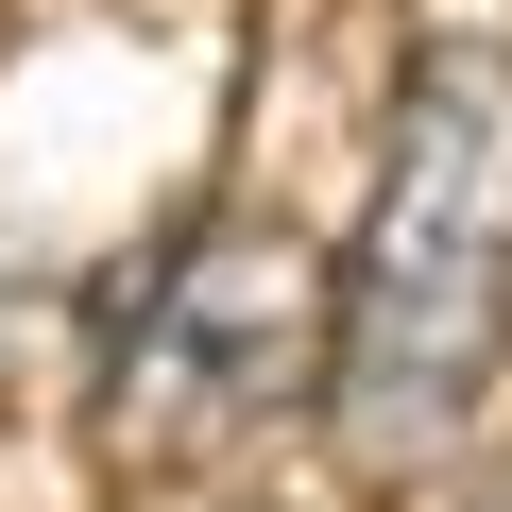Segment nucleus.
<instances>
[{"label": "nucleus", "instance_id": "nucleus-2", "mask_svg": "<svg viewBox=\"0 0 512 512\" xmlns=\"http://www.w3.org/2000/svg\"><path fill=\"white\" fill-rule=\"evenodd\" d=\"M325 376H342V274L291 222H188L103 308V444L137 478H205Z\"/></svg>", "mask_w": 512, "mask_h": 512}, {"label": "nucleus", "instance_id": "nucleus-1", "mask_svg": "<svg viewBox=\"0 0 512 512\" xmlns=\"http://www.w3.org/2000/svg\"><path fill=\"white\" fill-rule=\"evenodd\" d=\"M512 342V69L495 52H427L410 103H393V171H376V222L342 256V444L393 478V461H444L478 376Z\"/></svg>", "mask_w": 512, "mask_h": 512}]
</instances>
